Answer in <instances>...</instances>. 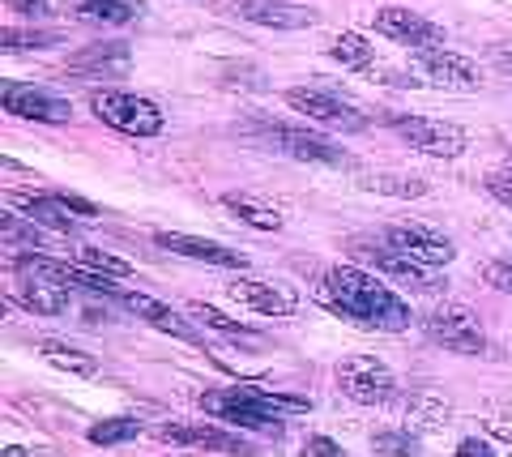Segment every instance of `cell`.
Here are the masks:
<instances>
[{"instance_id": "1", "label": "cell", "mask_w": 512, "mask_h": 457, "mask_svg": "<svg viewBox=\"0 0 512 457\" xmlns=\"http://www.w3.org/2000/svg\"><path fill=\"white\" fill-rule=\"evenodd\" d=\"M320 299H325V308L342 312V317L359 321L367 329H384V334L410 329V321H414L406 299L380 274L359 270V265H329L325 282H320Z\"/></svg>"}, {"instance_id": "2", "label": "cell", "mask_w": 512, "mask_h": 457, "mask_svg": "<svg viewBox=\"0 0 512 457\" xmlns=\"http://www.w3.org/2000/svg\"><path fill=\"white\" fill-rule=\"evenodd\" d=\"M201 411L235 423V428L261 432V436H282V415H303L312 411L308 398H291V393H261V389H205Z\"/></svg>"}, {"instance_id": "3", "label": "cell", "mask_w": 512, "mask_h": 457, "mask_svg": "<svg viewBox=\"0 0 512 457\" xmlns=\"http://www.w3.org/2000/svg\"><path fill=\"white\" fill-rule=\"evenodd\" d=\"M350 257H355V265H367L372 274L402 282V287H410V291H423V295H444L448 291L444 270H436V265H423L414 257H402V252H393L384 240L380 244L355 240V244H350Z\"/></svg>"}, {"instance_id": "4", "label": "cell", "mask_w": 512, "mask_h": 457, "mask_svg": "<svg viewBox=\"0 0 512 457\" xmlns=\"http://www.w3.org/2000/svg\"><path fill=\"white\" fill-rule=\"evenodd\" d=\"M90 112L99 116L107 129H116L124 137H158L163 133V112L158 103H150L146 94H128V90H94L90 94Z\"/></svg>"}, {"instance_id": "5", "label": "cell", "mask_w": 512, "mask_h": 457, "mask_svg": "<svg viewBox=\"0 0 512 457\" xmlns=\"http://www.w3.org/2000/svg\"><path fill=\"white\" fill-rule=\"evenodd\" d=\"M384 124L406 141V146L414 150H423L431 154V159H461L470 146V137L466 129H457V124H448V120H436V116H419V112H389L384 116Z\"/></svg>"}, {"instance_id": "6", "label": "cell", "mask_w": 512, "mask_h": 457, "mask_svg": "<svg viewBox=\"0 0 512 457\" xmlns=\"http://www.w3.org/2000/svg\"><path fill=\"white\" fill-rule=\"evenodd\" d=\"M265 146L282 150L286 159L295 163H316V167H355V154L342 150L338 141L320 137V133H308V129H291V124H278V120H265L261 129H252Z\"/></svg>"}, {"instance_id": "7", "label": "cell", "mask_w": 512, "mask_h": 457, "mask_svg": "<svg viewBox=\"0 0 512 457\" xmlns=\"http://www.w3.org/2000/svg\"><path fill=\"white\" fill-rule=\"evenodd\" d=\"M338 389L359 406H397L402 389H397L393 368L376 355H350L338 364Z\"/></svg>"}, {"instance_id": "8", "label": "cell", "mask_w": 512, "mask_h": 457, "mask_svg": "<svg viewBox=\"0 0 512 457\" xmlns=\"http://www.w3.org/2000/svg\"><path fill=\"white\" fill-rule=\"evenodd\" d=\"M423 334H427V342L444 346V351H457V355H483L487 351V334H483V321L474 317V308L448 304V299L423 317Z\"/></svg>"}, {"instance_id": "9", "label": "cell", "mask_w": 512, "mask_h": 457, "mask_svg": "<svg viewBox=\"0 0 512 457\" xmlns=\"http://www.w3.org/2000/svg\"><path fill=\"white\" fill-rule=\"evenodd\" d=\"M282 99L308 120H320V124L342 129V133H367V124H372L359 107H350L342 94H329V90H316V86H291V90H282Z\"/></svg>"}, {"instance_id": "10", "label": "cell", "mask_w": 512, "mask_h": 457, "mask_svg": "<svg viewBox=\"0 0 512 457\" xmlns=\"http://www.w3.org/2000/svg\"><path fill=\"white\" fill-rule=\"evenodd\" d=\"M384 244H389L393 252H402V257L436 265V270H444V265L457 261V244L448 240L444 231L427 227V223H389L384 227Z\"/></svg>"}, {"instance_id": "11", "label": "cell", "mask_w": 512, "mask_h": 457, "mask_svg": "<svg viewBox=\"0 0 512 457\" xmlns=\"http://www.w3.org/2000/svg\"><path fill=\"white\" fill-rule=\"evenodd\" d=\"M0 107L9 116L22 120H39V124H69L73 120V103L64 94H52L43 86H22V82H0Z\"/></svg>"}, {"instance_id": "12", "label": "cell", "mask_w": 512, "mask_h": 457, "mask_svg": "<svg viewBox=\"0 0 512 457\" xmlns=\"http://www.w3.org/2000/svg\"><path fill=\"white\" fill-rule=\"evenodd\" d=\"M384 39L402 43V47H414V52H427V47H440L444 43V26H436L431 18L414 9H402V5H384L376 9V22H372Z\"/></svg>"}, {"instance_id": "13", "label": "cell", "mask_w": 512, "mask_h": 457, "mask_svg": "<svg viewBox=\"0 0 512 457\" xmlns=\"http://www.w3.org/2000/svg\"><path fill=\"white\" fill-rule=\"evenodd\" d=\"M235 13L265 30H308L320 22V9L295 5V0H231Z\"/></svg>"}, {"instance_id": "14", "label": "cell", "mask_w": 512, "mask_h": 457, "mask_svg": "<svg viewBox=\"0 0 512 457\" xmlns=\"http://www.w3.org/2000/svg\"><path fill=\"white\" fill-rule=\"evenodd\" d=\"M128 69H133V47L124 39L90 43L64 65V73H73V77H124Z\"/></svg>"}, {"instance_id": "15", "label": "cell", "mask_w": 512, "mask_h": 457, "mask_svg": "<svg viewBox=\"0 0 512 457\" xmlns=\"http://www.w3.org/2000/svg\"><path fill=\"white\" fill-rule=\"evenodd\" d=\"M158 440L163 445H180V449H210V453H239V457H248L256 453L248 440H239L231 432H222V428H201V423H163L158 428Z\"/></svg>"}, {"instance_id": "16", "label": "cell", "mask_w": 512, "mask_h": 457, "mask_svg": "<svg viewBox=\"0 0 512 457\" xmlns=\"http://www.w3.org/2000/svg\"><path fill=\"white\" fill-rule=\"evenodd\" d=\"M158 248L167 252H180V257H192V261H205V265H218V270H244L248 257L235 252L227 244H214V240H197V235H175V231H158L154 235Z\"/></svg>"}, {"instance_id": "17", "label": "cell", "mask_w": 512, "mask_h": 457, "mask_svg": "<svg viewBox=\"0 0 512 457\" xmlns=\"http://www.w3.org/2000/svg\"><path fill=\"white\" fill-rule=\"evenodd\" d=\"M419 69L427 82H436V86H478L483 82L474 60L461 52H448V47H427V52H419Z\"/></svg>"}, {"instance_id": "18", "label": "cell", "mask_w": 512, "mask_h": 457, "mask_svg": "<svg viewBox=\"0 0 512 457\" xmlns=\"http://www.w3.org/2000/svg\"><path fill=\"white\" fill-rule=\"evenodd\" d=\"M124 308H128V312H137L141 321H150L154 329H163V334H171V338L188 342V346H205V338H201L197 329L188 325V317H180V312H175V308H167L163 299L141 295V291H128V295H124Z\"/></svg>"}, {"instance_id": "19", "label": "cell", "mask_w": 512, "mask_h": 457, "mask_svg": "<svg viewBox=\"0 0 512 457\" xmlns=\"http://www.w3.org/2000/svg\"><path fill=\"white\" fill-rule=\"evenodd\" d=\"M231 299H239L244 308L252 312H265V317H291L299 308V299L286 291V287H274V282H256V278H239L227 287Z\"/></svg>"}, {"instance_id": "20", "label": "cell", "mask_w": 512, "mask_h": 457, "mask_svg": "<svg viewBox=\"0 0 512 457\" xmlns=\"http://www.w3.org/2000/svg\"><path fill=\"white\" fill-rule=\"evenodd\" d=\"M13 299H18L26 312L56 317V312H64V282L47 278L39 270H18V287H13Z\"/></svg>"}, {"instance_id": "21", "label": "cell", "mask_w": 512, "mask_h": 457, "mask_svg": "<svg viewBox=\"0 0 512 457\" xmlns=\"http://www.w3.org/2000/svg\"><path fill=\"white\" fill-rule=\"evenodd\" d=\"M188 317L192 321H201L210 334H218L222 342H231V346H244V351H265V338H256V329H248V325H239V321H231V317H222L218 308H210V304H192L188 308Z\"/></svg>"}, {"instance_id": "22", "label": "cell", "mask_w": 512, "mask_h": 457, "mask_svg": "<svg viewBox=\"0 0 512 457\" xmlns=\"http://www.w3.org/2000/svg\"><path fill=\"white\" fill-rule=\"evenodd\" d=\"M9 206L13 210H26L30 214V223H43L47 231H60V235H73V218L69 210L56 201V193H13L9 197Z\"/></svg>"}, {"instance_id": "23", "label": "cell", "mask_w": 512, "mask_h": 457, "mask_svg": "<svg viewBox=\"0 0 512 457\" xmlns=\"http://www.w3.org/2000/svg\"><path fill=\"white\" fill-rule=\"evenodd\" d=\"M73 13L86 22L124 26V22L146 18V0H73Z\"/></svg>"}, {"instance_id": "24", "label": "cell", "mask_w": 512, "mask_h": 457, "mask_svg": "<svg viewBox=\"0 0 512 457\" xmlns=\"http://www.w3.org/2000/svg\"><path fill=\"white\" fill-rule=\"evenodd\" d=\"M218 206L227 210V214H235L239 223L256 227V231H282V214H278L274 206H265V201L248 197V193H222Z\"/></svg>"}, {"instance_id": "25", "label": "cell", "mask_w": 512, "mask_h": 457, "mask_svg": "<svg viewBox=\"0 0 512 457\" xmlns=\"http://www.w3.org/2000/svg\"><path fill=\"white\" fill-rule=\"evenodd\" d=\"M329 56L338 60L342 69H350V73L376 77V52H372V43H367L363 35H355V30H346V35L333 39V43H329Z\"/></svg>"}, {"instance_id": "26", "label": "cell", "mask_w": 512, "mask_h": 457, "mask_svg": "<svg viewBox=\"0 0 512 457\" xmlns=\"http://www.w3.org/2000/svg\"><path fill=\"white\" fill-rule=\"evenodd\" d=\"M39 355L47 359L52 368L69 372V376H82V381H90V376H99V359L77 351V346H64V342H39Z\"/></svg>"}, {"instance_id": "27", "label": "cell", "mask_w": 512, "mask_h": 457, "mask_svg": "<svg viewBox=\"0 0 512 457\" xmlns=\"http://www.w3.org/2000/svg\"><path fill=\"white\" fill-rule=\"evenodd\" d=\"M133 436H141V419H133V415L99 419V423H90V432H86V440H90V445H99V449L124 445V440H133Z\"/></svg>"}, {"instance_id": "28", "label": "cell", "mask_w": 512, "mask_h": 457, "mask_svg": "<svg viewBox=\"0 0 512 457\" xmlns=\"http://www.w3.org/2000/svg\"><path fill=\"white\" fill-rule=\"evenodd\" d=\"M359 188H367V193L376 197H427V180L419 176H359Z\"/></svg>"}, {"instance_id": "29", "label": "cell", "mask_w": 512, "mask_h": 457, "mask_svg": "<svg viewBox=\"0 0 512 457\" xmlns=\"http://www.w3.org/2000/svg\"><path fill=\"white\" fill-rule=\"evenodd\" d=\"M372 449L380 457H423V440L410 428H380L372 432Z\"/></svg>"}, {"instance_id": "30", "label": "cell", "mask_w": 512, "mask_h": 457, "mask_svg": "<svg viewBox=\"0 0 512 457\" xmlns=\"http://www.w3.org/2000/svg\"><path fill=\"white\" fill-rule=\"evenodd\" d=\"M0 231H5L9 244H18V248H26V252H39V248H43V231H39L35 223H22L13 206L0 214Z\"/></svg>"}, {"instance_id": "31", "label": "cell", "mask_w": 512, "mask_h": 457, "mask_svg": "<svg viewBox=\"0 0 512 457\" xmlns=\"http://www.w3.org/2000/svg\"><path fill=\"white\" fill-rule=\"evenodd\" d=\"M77 265H86V270H94V274H107L116 282L133 274V265L120 261V257H111V252H103V248H77Z\"/></svg>"}, {"instance_id": "32", "label": "cell", "mask_w": 512, "mask_h": 457, "mask_svg": "<svg viewBox=\"0 0 512 457\" xmlns=\"http://www.w3.org/2000/svg\"><path fill=\"white\" fill-rule=\"evenodd\" d=\"M64 35H56V30H22V26H9L5 35H0V47L13 56L22 52V47H56Z\"/></svg>"}, {"instance_id": "33", "label": "cell", "mask_w": 512, "mask_h": 457, "mask_svg": "<svg viewBox=\"0 0 512 457\" xmlns=\"http://www.w3.org/2000/svg\"><path fill=\"white\" fill-rule=\"evenodd\" d=\"M303 457H346V449L338 445V440H333V436H308V440H303Z\"/></svg>"}, {"instance_id": "34", "label": "cell", "mask_w": 512, "mask_h": 457, "mask_svg": "<svg viewBox=\"0 0 512 457\" xmlns=\"http://www.w3.org/2000/svg\"><path fill=\"white\" fill-rule=\"evenodd\" d=\"M487 282L491 287H500V291H508L512 295V261H487Z\"/></svg>"}, {"instance_id": "35", "label": "cell", "mask_w": 512, "mask_h": 457, "mask_svg": "<svg viewBox=\"0 0 512 457\" xmlns=\"http://www.w3.org/2000/svg\"><path fill=\"white\" fill-rule=\"evenodd\" d=\"M5 5L18 13V18H47V13H52L47 0H5Z\"/></svg>"}, {"instance_id": "36", "label": "cell", "mask_w": 512, "mask_h": 457, "mask_svg": "<svg viewBox=\"0 0 512 457\" xmlns=\"http://www.w3.org/2000/svg\"><path fill=\"white\" fill-rule=\"evenodd\" d=\"M457 457H495V449L487 445L483 436H461V445H457Z\"/></svg>"}, {"instance_id": "37", "label": "cell", "mask_w": 512, "mask_h": 457, "mask_svg": "<svg viewBox=\"0 0 512 457\" xmlns=\"http://www.w3.org/2000/svg\"><path fill=\"white\" fill-rule=\"evenodd\" d=\"M487 193L512 210V176H487Z\"/></svg>"}, {"instance_id": "38", "label": "cell", "mask_w": 512, "mask_h": 457, "mask_svg": "<svg viewBox=\"0 0 512 457\" xmlns=\"http://www.w3.org/2000/svg\"><path fill=\"white\" fill-rule=\"evenodd\" d=\"M0 457H35V449H22V445H5Z\"/></svg>"}, {"instance_id": "39", "label": "cell", "mask_w": 512, "mask_h": 457, "mask_svg": "<svg viewBox=\"0 0 512 457\" xmlns=\"http://www.w3.org/2000/svg\"><path fill=\"white\" fill-rule=\"evenodd\" d=\"M495 56H504V65H512V47H495Z\"/></svg>"}, {"instance_id": "40", "label": "cell", "mask_w": 512, "mask_h": 457, "mask_svg": "<svg viewBox=\"0 0 512 457\" xmlns=\"http://www.w3.org/2000/svg\"><path fill=\"white\" fill-rule=\"evenodd\" d=\"M508 176H512V150H508Z\"/></svg>"}]
</instances>
